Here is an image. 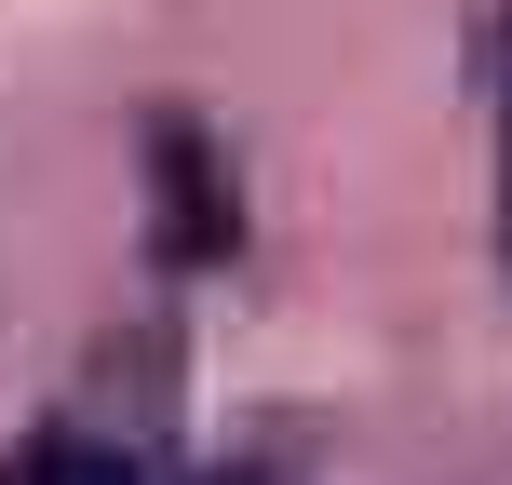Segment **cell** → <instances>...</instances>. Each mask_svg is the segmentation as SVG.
Masks as SVG:
<instances>
[{
  "mask_svg": "<svg viewBox=\"0 0 512 485\" xmlns=\"http://www.w3.org/2000/svg\"><path fill=\"white\" fill-rule=\"evenodd\" d=\"M472 95H486V149H499V270H512V0L472 14Z\"/></svg>",
  "mask_w": 512,
  "mask_h": 485,
  "instance_id": "2",
  "label": "cell"
},
{
  "mask_svg": "<svg viewBox=\"0 0 512 485\" xmlns=\"http://www.w3.org/2000/svg\"><path fill=\"white\" fill-rule=\"evenodd\" d=\"M14 485H149V472H135L122 445H95V432H41L14 459Z\"/></svg>",
  "mask_w": 512,
  "mask_h": 485,
  "instance_id": "3",
  "label": "cell"
},
{
  "mask_svg": "<svg viewBox=\"0 0 512 485\" xmlns=\"http://www.w3.org/2000/svg\"><path fill=\"white\" fill-rule=\"evenodd\" d=\"M149 243L176 270H216L243 243V189H230V162H216L203 122H149Z\"/></svg>",
  "mask_w": 512,
  "mask_h": 485,
  "instance_id": "1",
  "label": "cell"
}]
</instances>
